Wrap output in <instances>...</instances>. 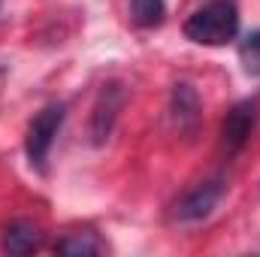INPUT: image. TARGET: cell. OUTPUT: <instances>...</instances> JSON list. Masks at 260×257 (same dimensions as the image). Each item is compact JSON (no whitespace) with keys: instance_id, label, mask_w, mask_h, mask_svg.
<instances>
[{"instance_id":"6da1fadb","label":"cell","mask_w":260,"mask_h":257,"mask_svg":"<svg viewBox=\"0 0 260 257\" xmlns=\"http://www.w3.org/2000/svg\"><path fill=\"white\" fill-rule=\"evenodd\" d=\"M239 34V9L233 0H209L185 21V37L197 46H227Z\"/></svg>"},{"instance_id":"7a4b0ae2","label":"cell","mask_w":260,"mask_h":257,"mask_svg":"<svg viewBox=\"0 0 260 257\" xmlns=\"http://www.w3.org/2000/svg\"><path fill=\"white\" fill-rule=\"evenodd\" d=\"M61 124H64V106L61 103H52L34 115V121L27 124V136H24V151H27L30 167L46 170L49 151L55 145V136H58Z\"/></svg>"},{"instance_id":"3957f363","label":"cell","mask_w":260,"mask_h":257,"mask_svg":"<svg viewBox=\"0 0 260 257\" xmlns=\"http://www.w3.org/2000/svg\"><path fill=\"white\" fill-rule=\"evenodd\" d=\"M257 118H260V100L257 97L239 100V103L227 112V118H224V124H221V148H224L227 154H239V151L248 145L254 127H257Z\"/></svg>"},{"instance_id":"277c9868","label":"cell","mask_w":260,"mask_h":257,"mask_svg":"<svg viewBox=\"0 0 260 257\" xmlns=\"http://www.w3.org/2000/svg\"><path fill=\"white\" fill-rule=\"evenodd\" d=\"M221 197H224V182H221V179H206V182L194 185L191 191H185L176 200L173 218L182 221V224L203 221V218H209V215L215 212V206L221 203Z\"/></svg>"},{"instance_id":"5b68a950","label":"cell","mask_w":260,"mask_h":257,"mask_svg":"<svg viewBox=\"0 0 260 257\" xmlns=\"http://www.w3.org/2000/svg\"><path fill=\"white\" fill-rule=\"evenodd\" d=\"M121 103H124V91H121L118 85H103L100 100H97V106H94V118H91L94 142H103V139L112 133V121H115Z\"/></svg>"},{"instance_id":"8992f818","label":"cell","mask_w":260,"mask_h":257,"mask_svg":"<svg viewBox=\"0 0 260 257\" xmlns=\"http://www.w3.org/2000/svg\"><path fill=\"white\" fill-rule=\"evenodd\" d=\"M40 248H43V233L30 221H15V224L6 227L3 251H9V254H30V251H40Z\"/></svg>"},{"instance_id":"52a82bcc","label":"cell","mask_w":260,"mask_h":257,"mask_svg":"<svg viewBox=\"0 0 260 257\" xmlns=\"http://www.w3.org/2000/svg\"><path fill=\"white\" fill-rule=\"evenodd\" d=\"M173 115L182 130H194L200 121V97L191 85H176L173 91Z\"/></svg>"},{"instance_id":"ba28073f","label":"cell","mask_w":260,"mask_h":257,"mask_svg":"<svg viewBox=\"0 0 260 257\" xmlns=\"http://www.w3.org/2000/svg\"><path fill=\"white\" fill-rule=\"evenodd\" d=\"M167 18V0H130V21L142 30H151L164 24Z\"/></svg>"},{"instance_id":"9c48e42d","label":"cell","mask_w":260,"mask_h":257,"mask_svg":"<svg viewBox=\"0 0 260 257\" xmlns=\"http://www.w3.org/2000/svg\"><path fill=\"white\" fill-rule=\"evenodd\" d=\"M58 254H76V257H88V254H103L106 251V242H100L94 233H73L61 239L55 245Z\"/></svg>"},{"instance_id":"30bf717a","label":"cell","mask_w":260,"mask_h":257,"mask_svg":"<svg viewBox=\"0 0 260 257\" xmlns=\"http://www.w3.org/2000/svg\"><path fill=\"white\" fill-rule=\"evenodd\" d=\"M239 61H242V70L248 76H257L260 79V30H251L242 37L239 43Z\"/></svg>"}]
</instances>
